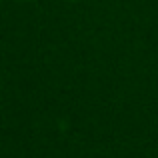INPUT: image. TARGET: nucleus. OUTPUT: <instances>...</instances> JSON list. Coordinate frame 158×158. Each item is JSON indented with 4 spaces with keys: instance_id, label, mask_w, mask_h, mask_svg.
I'll return each instance as SVG.
<instances>
[{
    "instance_id": "nucleus-1",
    "label": "nucleus",
    "mask_w": 158,
    "mask_h": 158,
    "mask_svg": "<svg viewBox=\"0 0 158 158\" xmlns=\"http://www.w3.org/2000/svg\"><path fill=\"white\" fill-rule=\"evenodd\" d=\"M18 2H32V0H18Z\"/></svg>"
},
{
    "instance_id": "nucleus-2",
    "label": "nucleus",
    "mask_w": 158,
    "mask_h": 158,
    "mask_svg": "<svg viewBox=\"0 0 158 158\" xmlns=\"http://www.w3.org/2000/svg\"><path fill=\"white\" fill-rule=\"evenodd\" d=\"M70 2H72V0H70Z\"/></svg>"
}]
</instances>
